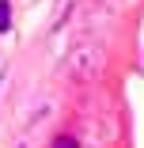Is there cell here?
Masks as SVG:
<instances>
[{"label":"cell","mask_w":144,"mask_h":148,"mask_svg":"<svg viewBox=\"0 0 144 148\" xmlns=\"http://www.w3.org/2000/svg\"><path fill=\"white\" fill-rule=\"evenodd\" d=\"M49 148H80V144H76V137H57Z\"/></svg>","instance_id":"cell-3"},{"label":"cell","mask_w":144,"mask_h":148,"mask_svg":"<svg viewBox=\"0 0 144 148\" xmlns=\"http://www.w3.org/2000/svg\"><path fill=\"white\" fill-rule=\"evenodd\" d=\"M8 27H12V4H8V0H0V34H4Z\"/></svg>","instance_id":"cell-2"},{"label":"cell","mask_w":144,"mask_h":148,"mask_svg":"<svg viewBox=\"0 0 144 148\" xmlns=\"http://www.w3.org/2000/svg\"><path fill=\"white\" fill-rule=\"evenodd\" d=\"M0 84H4V76H0Z\"/></svg>","instance_id":"cell-4"},{"label":"cell","mask_w":144,"mask_h":148,"mask_svg":"<svg viewBox=\"0 0 144 148\" xmlns=\"http://www.w3.org/2000/svg\"><path fill=\"white\" fill-rule=\"evenodd\" d=\"M68 72L76 76V80H95L99 76V69H102V49H95V46H76L72 53H68Z\"/></svg>","instance_id":"cell-1"}]
</instances>
